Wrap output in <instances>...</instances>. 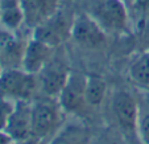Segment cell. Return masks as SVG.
<instances>
[{
	"mask_svg": "<svg viewBox=\"0 0 149 144\" xmlns=\"http://www.w3.org/2000/svg\"><path fill=\"white\" fill-rule=\"evenodd\" d=\"M107 94V82L100 75L88 74L86 77V102L87 106H100Z\"/></svg>",
	"mask_w": 149,
	"mask_h": 144,
	"instance_id": "2e32d148",
	"label": "cell"
},
{
	"mask_svg": "<svg viewBox=\"0 0 149 144\" xmlns=\"http://www.w3.org/2000/svg\"><path fill=\"white\" fill-rule=\"evenodd\" d=\"M139 32H140V36H141V41L143 44L145 45V49H149V17L146 20H144L143 23L139 25Z\"/></svg>",
	"mask_w": 149,
	"mask_h": 144,
	"instance_id": "ffe728a7",
	"label": "cell"
},
{
	"mask_svg": "<svg viewBox=\"0 0 149 144\" xmlns=\"http://www.w3.org/2000/svg\"><path fill=\"white\" fill-rule=\"evenodd\" d=\"M12 139L6 131H0V144H11L12 143Z\"/></svg>",
	"mask_w": 149,
	"mask_h": 144,
	"instance_id": "44dd1931",
	"label": "cell"
},
{
	"mask_svg": "<svg viewBox=\"0 0 149 144\" xmlns=\"http://www.w3.org/2000/svg\"><path fill=\"white\" fill-rule=\"evenodd\" d=\"M70 74L71 70L68 64L54 56L37 74L38 90L45 96L57 98L69 81Z\"/></svg>",
	"mask_w": 149,
	"mask_h": 144,
	"instance_id": "8992f818",
	"label": "cell"
},
{
	"mask_svg": "<svg viewBox=\"0 0 149 144\" xmlns=\"http://www.w3.org/2000/svg\"><path fill=\"white\" fill-rule=\"evenodd\" d=\"M6 132L16 143H33L32 102H16V107L9 118Z\"/></svg>",
	"mask_w": 149,
	"mask_h": 144,
	"instance_id": "ba28073f",
	"label": "cell"
},
{
	"mask_svg": "<svg viewBox=\"0 0 149 144\" xmlns=\"http://www.w3.org/2000/svg\"><path fill=\"white\" fill-rule=\"evenodd\" d=\"M28 40L19 36L16 31L0 25V65L3 69L21 68Z\"/></svg>",
	"mask_w": 149,
	"mask_h": 144,
	"instance_id": "9c48e42d",
	"label": "cell"
},
{
	"mask_svg": "<svg viewBox=\"0 0 149 144\" xmlns=\"http://www.w3.org/2000/svg\"><path fill=\"white\" fill-rule=\"evenodd\" d=\"M24 13V25L36 29L59 11V0H20Z\"/></svg>",
	"mask_w": 149,
	"mask_h": 144,
	"instance_id": "8fae6325",
	"label": "cell"
},
{
	"mask_svg": "<svg viewBox=\"0 0 149 144\" xmlns=\"http://www.w3.org/2000/svg\"><path fill=\"white\" fill-rule=\"evenodd\" d=\"M131 17L135 15L137 17V24L140 25L144 20L149 17V0H132L130 4Z\"/></svg>",
	"mask_w": 149,
	"mask_h": 144,
	"instance_id": "d6986e66",
	"label": "cell"
},
{
	"mask_svg": "<svg viewBox=\"0 0 149 144\" xmlns=\"http://www.w3.org/2000/svg\"><path fill=\"white\" fill-rule=\"evenodd\" d=\"M32 144H48V139H40V140H34Z\"/></svg>",
	"mask_w": 149,
	"mask_h": 144,
	"instance_id": "7402d4cb",
	"label": "cell"
},
{
	"mask_svg": "<svg viewBox=\"0 0 149 144\" xmlns=\"http://www.w3.org/2000/svg\"><path fill=\"white\" fill-rule=\"evenodd\" d=\"M38 90L37 75L23 68L3 69L0 73V96L13 102H32Z\"/></svg>",
	"mask_w": 149,
	"mask_h": 144,
	"instance_id": "3957f363",
	"label": "cell"
},
{
	"mask_svg": "<svg viewBox=\"0 0 149 144\" xmlns=\"http://www.w3.org/2000/svg\"><path fill=\"white\" fill-rule=\"evenodd\" d=\"M11 144H23V143H16V141H12ZM25 144H32V143H25Z\"/></svg>",
	"mask_w": 149,
	"mask_h": 144,
	"instance_id": "603a6c76",
	"label": "cell"
},
{
	"mask_svg": "<svg viewBox=\"0 0 149 144\" xmlns=\"http://www.w3.org/2000/svg\"><path fill=\"white\" fill-rule=\"evenodd\" d=\"M15 107H16V102L0 96V131H6Z\"/></svg>",
	"mask_w": 149,
	"mask_h": 144,
	"instance_id": "ac0fdd59",
	"label": "cell"
},
{
	"mask_svg": "<svg viewBox=\"0 0 149 144\" xmlns=\"http://www.w3.org/2000/svg\"><path fill=\"white\" fill-rule=\"evenodd\" d=\"M54 53H56V48L32 36L26 43L21 68L28 73L37 75L41 69L54 57Z\"/></svg>",
	"mask_w": 149,
	"mask_h": 144,
	"instance_id": "7c38bea8",
	"label": "cell"
},
{
	"mask_svg": "<svg viewBox=\"0 0 149 144\" xmlns=\"http://www.w3.org/2000/svg\"><path fill=\"white\" fill-rule=\"evenodd\" d=\"M86 77L78 71H71L70 78L66 82L65 87L62 89L57 96L59 106L66 114L77 115L82 113L84 107H87L86 102Z\"/></svg>",
	"mask_w": 149,
	"mask_h": 144,
	"instance_id": "52a82bcc",
	"label": "cell"
},
{
	"mask_svg": "<svg viewBox=\"0 0 149 144\" xmlns=\"http://www.w3.org/2000/svg\"><path fill=\"white\" fill-rule=\"evenodd\" d=\"M87 12L107 34H128L132 27L130 7L124 0H88Z\"/></svg>",
	"mask_w": 149,
	"mask_h": 144,
	"instance_id": "6da1fadb",
	"label": "cell"
},
{
	"mask_svg": "<svg viewBox=\"0 0 149 144\" xmlns=\"http://www.w3.org/2000/svg\"><path fill=\"white\" fill-rule=\"evenodd\" d=\"M111 114L119 131L127 138L137 136L139 99L137 95L125 89L113 91L110 102Z\"/></svg>",
	"mask_w": 149,
	"mask_h": 144,
	"instance_id": "277c9868",
	"label": "cell"
},
{
	"mask_svg": "<svg viewBox=\"0 0 149 144\" xmlns=\"http://www.w3.org/2000/svg\"><path fill=\"white\" fill-rule=\"evenodd\" d=\"M88 128L78 119L65 122L62 127L48 140V144H88Z\"/></svg>",
	"mask_w": 149,
	"mask_h": 144,
	"instance_id": "4fadbf2b",
	"label": "cell"
},
{
	"mask_svg": "<svg viewBox=\"0 0 149 144\" xmlns=\"http://www.w3.org/2000/svg\"><path fill=\"white\" fill-rule=\"evenodd\" d=\"M0 25L16 32L24 25L20 0H0Z\"/></svg>",
	"mask_w": 149,
	"mask_h": 144,
	"instance_id": "9a60e30c",
	"label": "cell"
},
{
	"mask_svg": "<svg viewBox=\"0 0 149 144\" xmlns=\"http://www.w3.org/2000/svg\"><path fill=\"white\" fill-rule=\"evenodd\" d=\"M128 77L139 90L149 91V49L141 50L128 66Z\"/></svg>",
	"mask_w": 149,
	"mask_h": 144,
	"instance_id": "5bb4252c",
	"label": "cell"
},
{
	"mask_svg": "<svg viewBox=\"0 0 149 144\" xmlns=\"http://www.w3.org/2000/svg\"><path fill=\"white\" fill-rule=\"evenodd\" d=\"M71 24H73V20L69 21L61 13V11H58L52 19L33 29L32 36L53 48H58L68 38H70Z\"/></svg>",
	"mask_w": 149,
	"mask_h": 144,
	"instance_id": "30bf717a",
	"label": "cell"
},
{
	"mask_svg": "<svg viewBox=\"0 0 149 144\" xmlns=\"http://www.w3.org/2000/svg\"><path fill=\"white\" fill-rule=\"evenodd\" d=\"M139 99L137 138L143 144H149V91L140 90Z\"/></svg>",
	"mask_w": 149,
	"mask_h": 144,
	"instance_id": "e0dca14e",
	"label": "cell"
},
{
	"mask_svg": "<svg viewBox=\"0 0 149 144\" xmlns=\"http://www.w3.org/2000/svg\"><path fill=\"white\" fill-rule=\"evenodd\" d=\"M1 71H3V68H1V65H0V73H1Z\"/></svg>",
	"mask_w": 149,
	"mask_h": 144,
	"instance_id": "cb8c5ba5",
	"label": "cell"
},
{
	"mask_svg": "<svg viewBox=\"0 0 149 144\" xmlns=\"http://www.w3.org/2000/svg\"><path fill=\"white\" fill-rule=\"evenodd\" d=\"M66 113L59 106L57 98L45 96L32 102V123H33V138L50 139L62 124L65 123Z\"/></svg>",
	"mask_w": 149,
	"mask_h": 144,
	"instance_id": "7a4b0ae2",
	"label": "cell"
},
{
	"mask_svg": "<svg viewBox=\"0 0 149 144\" xmlns=\"http://www.w3.org/2000/svg\"><path fill=\"white\" fill-rule=\"evenodd\" d=\"M107 36L108 34L87 12L73 19L70 38L81 48L88 50L102 49L107 43Z\"/></svg>",
	"mask_w": 149,
	"mask_h": 144,
	"instance_id": "5b68a950",
	"label": "cell"
}]
</instances>
